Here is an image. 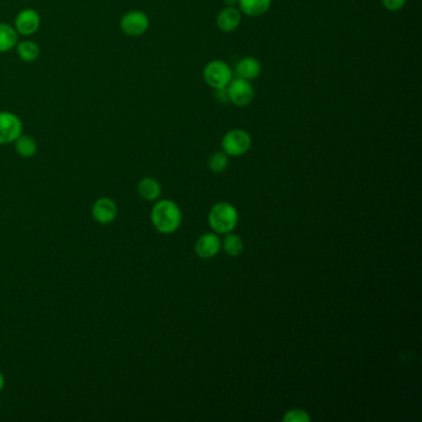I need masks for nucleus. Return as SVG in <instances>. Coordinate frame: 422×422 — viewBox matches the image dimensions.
I'll list each match as a JSON object with an SVG mask.
<instances>
[{
    "instance_id": "f3484780",
    "label": "nucleus",
    "mask_w": 422,
    "mask_h": 422,
    "mask_svg": "<svg viewBox=\"0 0 422 422\" xmlns=\"http://www.w3.org/2000/svg\"><path fill=\"white\" fill-rule=\"evenodd\" d=\"M18 54L25 62H34L40 54V48L32 41H21L18 45Z\"/></svg>"
},
{
    "instance_id": "ddd939ff",
    "label": "nucleus",
    "mask_w": 422,
    "mask_h": 422,
    "mask_svg": "<svg viewBox=\"0 0 422 422\" xmlns=\"http://www.w3.org/2000/svg\"><path fill=\"white\" fill-rule=\"evenodd\" d=\"M238 6L245 15L260 17L270 9L272 0H239Z\"/></svg>"
},
{
    "instance_id": "412c9836",
    "label": "nucleus",
    "mask_w": 422,
    "mask_h": 422,
    "mask_svg": "<svg viewBox=\"0 0 422 422\" xmlns=\"http://www.w3.org/2000/svg\"><path fill=\"white\" fill-rule=\"evenodd\" d=\"M408 0H381L383 6H385L389 12H399L404 8Z\"/></svg>"
},
{
    "instance_id": "39448f33",
    "label": "nucleus",
    "mask_w": 422,
    "mask_h": 422,
    "mask_svg": "<svg viewBox=\"0 0 422 422\" xmlns=\"http://www.w3.org/2000/svg\"><path fill=\"white\" fill-rule=\"evenodd\" d=\"M227 92L230 97V102L238 107H245L248 104H250L255 96L250 81L241 77L230 81V85L227 86Z\"/></svg>"
},
{
    "instance_id": "f257e3e1",
    "label": "nucleus",
    "mask_w": 422,
    "mask_h": 422,
    "mask_svg": "<svg viewBox=\"0 0 422 422\" xmlns=\"http://www.w3.org/2000/svg\"><path fill=\"white\" fill-rule=\"evenodd\" d=\"M182 214L179 205L170 199L157 202L151 210V222L163 234H171L181 225Z\"/></svg>"
},
{
    "instance_id": "6ab92c4d",
    "label": "nucleus",
    "mask_w": 422,
    "mask_h": 422,
    "mask_svg": "<svg viewBox=\"0 0 422 422\" xmlns=\"http://www.w3.org/2000/svg\"><path fill=\"white\" fill-rule=\"evenodd\" d=\"M227 166H228V157H227V154L224 151L213 152L211 157H210L208 168H210L212 172L219 174V172H222V171L227 169Z\"/></svg>"
},
{
    "instance_id": "aec40b11",
    "label": "nucleus",
    "mask_w": 422,
    "mask_h": 422,
    "mask_svg": "<svg viewBox=\"0 0 422 422\" xmlns=\"http://www.w3.org/2000/svg\"><path fill=\"white\" fill-rule=\"evenodd\" d=\"M283 420L285 422H308L310 421V416H308L306 411L295 409V410L289 411L283 417Z\"/></svg>"
},
{
    "instance_id": "7ed1b4c3",
    "label": "nucleus",
    "mask_w": 422,
    "mask_h": 422,
    "mask_svg": "<svg viewBox=\"0 0 422 422\" xmlns=\"http://www.w3.org/2000/svg\"><path fill=\"white\" fill-rule=\"evenodd\" d=\"M203 77L207 85L214 90H219L230 85L233 79V71L223 61H210L203 70Z\"/></svg>"
},
{
    "instance_id": "2eb2a0df",
    "label": "nucleus",
    "mask_w": 422,
    "mask_h": 422,
    "mask_svg": "<svg viewBox=\"0 0 422 422\" xmlns=\"http://www.w3.org/2000/svg\"><path fill=\"white\" fill-rule=\"evenodd\" d=\"M18 41V34L10 25L0 23V52L12 50Z\"/></svg>"
},
{
    "instance_id": "1a4fd4ad",
    "label": "nucleus",
    "mask_w": 422,
    "mask_h": 422,
    "mask_svg": "<svg viewBox=\"0 0 422 422\" xmlns=\"http://www.w3.org/2000/svg\"><path fill=\"white\" fill-rule=\"evenodd\" d=\"M15 28L19 34L24 37L35 34L40 28V15L32 9H25L19 12L15 20Z\"/></svg>"
},
{
    "instance_id": "5701e85b",
    "label": "nucleus",
    "mask_w": 422,
    "mask_h": 422,
    "mask_svg": "<svg viewBox=\"0 0 422 422\" xmlns=\"http://www.w3.org/2000/svg\"><path fill=\"white\" fill-rule=\"evenodd\" d=\"M239 0H224V3L227 4V6H235L238 4Z\"/></svg>"
},
{
    "instance_id": "4be33fe9",
    "label": "nucleus",
    "mask_w": 422,
    "mask_h": 422,
    "mask_svg": "<svg viewBox=\"0 0 422 422\" xmlns=\"http://www.w3.org/2000/svg\"><path fill=\"white\" fill-rule=\"evenodd\" d=\"M216 97H217V99L219 101V102H230V97H228L227 87H225V88H219V90H216Z\"/></svg>"
},
{
    "instance_id": "423d86ee",
    "label": "nucleus",
    "mask_w": 422,
    "mask_h": 422,
    "mask_svg": "<svg viewBox=\"0 0 422 422\" xmlns=\"http://www.w3.org/2000/svg\"><path fill=\"white\" fill-rule=\"evenodd\" d=\"M23 133V123L18 117L8 112L0 113V144H10Z\"/></svg>"
},
{
    "instance_id": "a211bd4d",
    "label": "nucleus",
    "mask_w": 422,
    "mask_h": 422,
    "mask_svg": "<svg viewBox=\"0 0 422 422\" xmlns=\"http://www.w3.org/2000/svg\"><path fill=\"white\" fill-rule=\"evenodd\" d=\"M243 241L241 237L235 234H228L224 237L223 249L230 257H238L243 252Z\"/></svg>"
},
{
    "instance_id": "0eeeda50",
    "label": "nucleus",
    "mask_w": 422,
    "mask_h": 422,
    "mask_svg": "<svg viewBox=\"0 0 422 422\" xmlns=\"http://www.w3.org/2000/svg\"><path fill=\"white\" fill-rule=\"evenodd\" d=\"M149 18L143 12H129L121 21V30L129 37H140L149 29Z\"/></svg>"
},
{
    "instance_id": "20e7f679",
    "label": "nucleus",
    "mask_w": 422,
    "mask_h": 422,
    "mask_svg": "<svg viewBox=\"0 0 422 422\" xmlns=\"http://www.w3.org/2000/svg\"><path fill=\"white\" fill-rule=\"evenodd\" d=\"M252 146V138L243 129H232L222 139V149L227 155L241 157Z\"/></svg>"
},
{
    "instance_id": "9b49d317",
    "label": "nucleus",
    "mask_w": 422,
    "mask_h": 422,
    "mask_svg": "<svg viewBox=\"0 0 422 422\" xmlns=\"http://www.w3.org/2000/svg\"><path fill=\"white\" fill-rule=\"evenodd\" d=\"M241 12L235 6H227L221 10L217 17V25L219 30L223 32H232L237 30L241 25Z\"/></svg>"
},
{
    "instance_id": "f03ea898",
    "label": "nucleus",
    "mask_w": 422,
    "mask_h": 422,
    "mask_svg": "<svg viewBox=\"0 0 422 422\" xmlns=\"http://www.w3.org/2000/svg\"><path fill=\"white\" fill-rule=\"evenodd\" d=\"M208 222L216 233L227 234L234 230L238 223V212L228 202H219L212 207Z\"/></svg>"
},
{
    "instance_id": "dca6fc26",
    "label": "nucleus",
    "mask_w": 422,
    "mask_h": 422,
    "mask_svg": "<svg viewBox=\"0 0 422 422\" xmlns=\"http://www.w3.org/2000/svg\"><path fill=\"white\" fill-rule=\"evenodd\" d=\"M14 143H15V150H17L20 157H32L37 154V141H35L34 138L29 137V135H23L21 134Z\"/></svg>"
},
{
    "instance_id": "f8f14e48",
    "label": "nucleus",
    "mask_w": 422,
    "mask_h": 422,
    "mask_svg": "<svg viewBox=\"0 0 422 422\" xmlns=\"http://www.w3.org/2000/svg\"><path fill=\"white\" fill-rule=\"evenodd\" d=\"M235 72L238 74V77L252 81V79L259 77L260 72H261V63L255 57H244L237 63Z\"/></svg>"
},
{
    "instance_id": "6e6552de",
    "label": "nucleus",
    "mask_w": 422,
    "mask_h": 422,
    "mask_svg": "<svg viewBox=\"0 0 422 422\" xmlns=\"http://www.w3.org/2000/svg\"><path fill=\"white\" fill-rule=\"evenodd\" d=\"M92 216L99 224L112 223L118 216V205L114 199L101 197L92 205Z\"/></svg>"
},
{
    "instance_id": "b1692460",
    "label": "nucleus",
    "mask_w": 422,
    "mask_h": 422,
    "mask_svg": "<svg viewBox=\"0 0 422 422\" xmlns=\"http://www.w3.org/2000/svg\"><path fill=\"white\" fill-rule=\"evenodd\" d=\"M6 385V379H4V375L0 373V392L3 390V388Z\"/></svg>"
},
{
    "instance_id": "9d476101",
    "label": "nucleus",
    "mask_w": 422,
    "mask_h": 422,
    "mask_svg": "<svg viewBox=\"0 0 422 422\" xmlns=\"http://www.w3.org/2000/svg\"><path fill=\"white\" fill-rule=\"evenodd\" d=\"M221 245L222 244H221L218 235L213 234V233H205V234L201 235L199 241H196L194 250H196V254L199 255V258L210 259V258H213L214 255H217L219 249H221Z\"/></svg>"
},
{
    "instance_id": "4468645a",
    "label": "nucleus",
    "mask_w": 422,
    "mask_h": 422,
    "mask_svg": "<svg viewBox=\"0 0 422 422\" xmlns=\"http://www.w3.org/2000/svg\"><path fill=\"white\" fill-rule=\"evenodd\" d=\"M138 193L141 199L155 201L161 194V185L152 177H145L138 183Z\"/></svg>"
}]
</instances>
